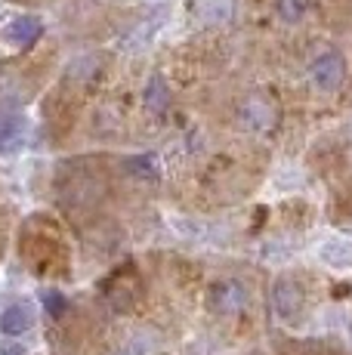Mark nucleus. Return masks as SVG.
I'll return each instance as SVG.
<instances>
[{"label":"nucleus","instance_id":"1","mask_svg":"<svg viewBox=\"0 0 352 355\" xmlns=\"http://www.w3.org/2000/svg\"><path fill=\"white\" fill-rule=\"evenodd\" d=\"M247 306V291L235 278H222L211 288V309L216 315H238Z\"/></svg>","mask_w":352,"mask_h":355},{"label":"nucleus","instance_id":"2","mask_svg":"<svg viewBox=\"0 0 352 355\" xmlns=\"http://www.w3.org/2000/svg\"><path fill=\"white\" fill-rule=\"evenodd\" d=\"M313 84L318 87V90L324 93H334L343 87V78H346V62H343L340 53H322V56L313 62Z\"/></svg>","mask_w":352,"mask_h":355},{"label":"nucleus","instance_id":"3","mask_svg":"<svg viewBox=\"0 0 352 355\" xmlns=\"http://www.w3.org/2000/svg\"><path fill=\"white\" fill-rule=\"evenodd\" d=\"M275 312L284 318V322H294L297 315H300V309H303V293L300 288H297L290 278H281L279 284H275Z\"/></svg>","mask_w":352,"mask_h":355},{"label":"nucleus","instance_id":"4","mask_svg":"<svg viewBox=\"0 0 352 355\" xmlns=\"http://www.w3.org/2000/svg\"><path fill=\"white\" fill-rule=\"evenodd\" d=\"M25 136H28V121L22 114H10V118L0 121V155H12L25 146Z\"/></svg>","mask_w":352,"mask_h":355},{"label":"nucleus","instance_id":"5","mask_svg":"<svg viewBox=\"0 0 352 355\" xmlns=\"http://www.w3.org/2000/svg\"><path fill=\"white\" fill-rule=\"evenodd\" d=\"M31 322H35V315H31V306H25V303H12L0 312V331H3L6 337L25 334L31 327Z\"/></svg>","mask_w":352,"mask_h":355},{"label":"nucleus","instance_id":"6","mask_svg":"<svg viewBox=\"0 0 352 355\" xmlns=\"http://www.w3.org/2000/svg\"><path fill=\"white\" fill-rule=\"evenodd\" d=\"M6 40L10 44H16V46H28V44H35L37 40V34H40V22L35 16H19V19H12L10 25H6Z\"/></svg>","mask_w":352,"mask_h":355},{"label":"nucleus","instance_id":"7","mask_svg":"<svg viewBox=\"0 0 352 355\" xmlns=\"http://www.w3.org/2000/svg\"><path fill=\"white\" fill-rule=\"evenodd\" d=\"M318 254H322V259L328 266H334V269H349L352 266V244L349 241H328Z\"/></svg>","mask_w":352,"mask_h":355},{"label":"nucleus","instance_id":"8","mask_svg":"<svg viewBox=\"0 0 352 355\" xmlns=\"http://www.w3.org/2000/svg\"><path fill=\"white\" fill-rule=\"evenodd\" d=\"M275 12H279V19H284V22L297 25L309 12V0H279V3H275Z\"/></svg>","mask_w":352,"mask_h":355},{"label":"nucleus","instance_id":"9","mask_svg":"<svg viewBox=\"0 0 352 355\" xmlns=\"http://www.w3.org/2000/svg\"><path fill=\"white\" fill-rule=\"evenodd\" d=\"M146 105L152 108L155 114L167 108V90H164V84H161V78H152V84H148V90H146Z\"/></svg>","mask_w":352,"mask_h":355},{"label":"nucleus","instance_id":"10","mask_svg":"<svg viewBox=\"0 0 352 355\" xmlns=\"http://www.w3.org/2000/svg\"><path fill=\"white\" fill-rule=\"evenodd\" d=\"M44 303H46V309H50L53 315H59V312L65 309V300L59 297V293H44Z\"/></svg>","mask_w":352,"mask_h":355},{"label":"nucleus","instance_id":"11","mask_svg":"<svg viewBox=\"0 0 352 355\" xmlns=\"http://www.w3.org/2000/svg\"><path fill=\"white\" fill-rule=\"evenodd\" d=\"M0 355H28V352H25V346L16 343V340H0Z\"/></svg>","mask_w":352,"mask_h":355}]
</instances>
